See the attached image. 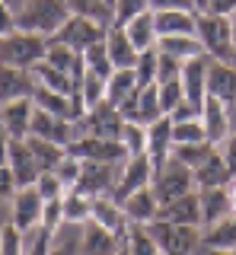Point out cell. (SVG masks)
<instances>
[{
    "label": "cell",
    "mask_w": 236,
    "mask_h": 255,
    "mask_svg": "<svg viewBox=\"0 0 236 255\" xmlns=\"http://www.w3.org/2000/svg\"><path fill=\"white\" fill-rule=\"evenodd\" d=\"M121 143H124V150H128V156L147 153V128L128 122V125H124V131H121Z\"/></svg>",
    "instance_id": "obj_45"
},
{
    "label": "cell",
    "mask_w": 236,
    "mask_h": 255,
    "mask_svg": "<svg viewBox=\"0 0 236 255\" xmlns=\"http://www.w3.org/2000/svg\"><path fill=\"white\" fill-rule=\"evenodd\" d=\"M118 255H131V252H128V246H121V252H118Z\"/></svg>",
    "instance_id": "obj_58"
},
{
    "label": "cell",
    "mask_w": 236,
    "mask_h": 255,
    "mask_svg": "<svg viewBox=\"0 0 236 255\" xmlns=\"http://www.w3.org/2000/svg\"><path fill=\"white\" fill-rule=\"evenodd\" d=\"M32 118H35V99L3 102V112H0V122H3V137L26 140L29 134H32Z\"/></svg>",
    "instance_id": "obj_15"
},
{
    "label": "cell",
    "mask_w": 236,
    "mask_h": 255,
    "mask_svg": "<svg viewBox=\"0 0 236 255\" xmlns=\"http://www.w3.org/2000/svg\"><path fill=\"white\" fill-rule=\"evenodd\" d=\"M233 255H236V249H233Z\"/></svg>",
    "instance_id": "obj_59"
},
{
    "label": "cell",
    "mask_w": 236,
    "mask_h": 255,
    "mask_svg": "<svg viewBox=\"0 0 236 255\" xmlns=\"http://www.w3.org/2000/svg\"><path fill=\"white\" fill-rule=\"evenodd\" d=\"M106 93H109V80L99 77L96 70L86 67V74H83V80H80V96H83L86 109H93V106H99V102H106Z\"/></svg>",
    "instance_id": "obj_38"
},
{
    "label": "cell",
    "mask_w": 236,
    "mask_h": 255,
    "mask_svg": "<svg viewBox=\"0 0 236 255\" xmlns=\"http://www.w3.org/2000/svg\"><path fill=\"white\" fill-rule=\"evenodd\" d=\"M220 153H224V159H227V166L233 169V175H236V131L227 137L224 143H220Z\"/></svg>",
    "instance_id": "obj_53"
},
{
    "label": "cell",
    "mask_w": 236,
    "mask_h": 255,
    "mask_svg": "<svg viewBox=\"0 0 236 255\" xmlns=\"http://www.w3.org/2000/svg\"><path fill=\"white\" fill-rule=\"evenodd\" d=\"M121 246H124V236H118L112 233V230H106V227H99V223H86V230H83V255H118L121 252Z\"/></svg>",
    "instance_id": "obj_25"
},
{
    "label": "cell",
    "mask_w": 236,
    "mask_h": 255,
    "mask_svg": "<svg viewBox=\"0 0 236 255\" xmlns=\"http://www.w3.org/2000/svg\"><path fill=\"white\" fill-rule=\"evenodd\" d=\"M118 169L121 163H96V159H83V172L77 179L74 188H80L83 195L99 198V195H112L115 182H118Z\"/></svg>",
    "instance_id": "obj_12"
},
{
    "label": "cell",
    "mask_w": 236,
    "mask_h": 255,
    "mask_svg": "<svg viewBox=\"0 0 236 255\" xmlns=\"http://www.w3.org/2000/svg\"><path fill=\"white\" fill-rule=\"evenodd\" d=\"M134 74H137V86H150L160 77V48H147L140 51V58L134 64Z\"/></svg>",
    "instance_id": "obj_40"
},
{
    "label": "cell",
    "mask_w": 236,
    "mask_h": 255,
    "mask_svg": "<svg viewBox=\"0 0 236 255\" xmlns=\"http://www.w3.org/2000/svg\"><path fill=\"white\" fill-rule=\"evenodd\" d=\"M204 13H217V16H233L236 13V0H208Z\"/></svg>",
    "instance_id": "obj_54"
},
{
    "label": "cell",
    "mask_w": 236,
    "mask_h": 255,
    "mask_svg": "<svg viewBox=\"0 0 236 255\" xmlns=\"http://www.w3.org/2000/svg\"><path fill=\"white\" fill-rule=\"evenodd\" d=\"M192 3H195V10H198V13L208 10V0H192Z\"/></svg>",
    "instance_id": "obj_56"
},
{
    "label": "cell",
    "mask_w": 236,
    "mask_h": 255,
    "mask_svg": "<svg viewBox=\"0 0 236 255\" xmlns=\"http://www.w3.org/2000/svg\"><path fill=\"white\" fill-rule=\"evenodd\" d=\"M64 223H67V217H64V198H51V201H45L42 227L48 230V233H58Z\"/></svg>",
    "instance_id": "obj_48"
},
{
    "label": "cell",
    "mask_w": 236,
    "mask_h": 255,
    "mask_svg": "<svg viewBox=\"0 0 236 255\" xmlns=\"http://www.w3.org/2000/svg\"><path fill=\"white\" fill-rule=\"evenodd\" d=\"M38 90V80L32 70L22 67H3L0 74V99L3 102H16V99H32Z\"/></svg>",
    "instance_id": "obj_20"
},
{
    "label": "cell",
    "mask_w": 236,
    "mask_h": 255,
    "mask_svg": "<svg viewBox=\"0 0 236 255\" xmlns=\"http://www.w3.org/2000/svg\"><path fill=\"white\" fill-rule=\"evenodd\" d=\"M26 140H29V147H32V153H35L38 169H42V172H58V166L64 163V156H67V147H64V143L35 137V134H29Z\"/></svg>",
    "instance_id": "obj_29"
},
{
    "label": "cell",
    "mask_w": 236,
    "mask_h": 255,
    "mask_svg": "<svg viewBox=\"0 0 236 255\" xmlns=\"http://www.w3.org/2000/svg\"><path fill=\"white\" fill-rule=\"evenodd\" d=\"M147 10H150V0H118L112 26H128L131 19H137V16L147 13Z\"/></svg>",
    "instance_id": "obj_46"
},
{
    "label": "cell",
    "mask_w": 236,
    "mask_h": 255,
    "mask_svg": "<svg viewBox=\"0 0 236 255\" xmlns=\"http://www.w3.org/2000/svg\"><path fill=\"white\" fill-rule=\"evenodd\" d=\"M35 188H38V195L45 198V201H51V198H64L67 195V185H64V179H61L58 172H42L35 179Z\"/></svg>",
    "instance_id": "obj_47"
},
{
    "label": "cell",
    "mask_w": 236,
    "mask_h": 255,
    "mask_svg": "<svg viewBox=\"0 0 236 255\" xmlns=\"http://www.w3.org/2000/svg\"><path fill=\"white\" fill-rule=\"evenodd\" d=\"M185 102V86H182V77L179 80H166L160 83V106H163V115H172L179 106Z\"/></svg>",
    "instance_id": "obj_43"
},
{
    "label": "cell",
    "mask_w": 236,
    "mask_h": 255,
    "mask_svg": "<svg viewBox=\"0 0 236 255\" xmlns=\"http://www.w3.org/2000/svg\"><path fill=\"white\" fill-rule=\"evenodd\" d=\"M124 115H121V109L112 106V102H99V106H93V109H86V115L77 122V131H80V137L83 134H90V137H109V140H121V131H124Z\"/></svg>",
    "instance_id": "obj_6"
},
{
    "label": "cell",
    "mask_w": 236,
    "mask_h": 255,
    "mask_svg": "<svg viewBox=\"0 0 236 255\" xmlns=\"http://www.w3.org/2000/svg\"><path fill=\"white\" fill-rule=\"evenodd\" d=\"M156 48L166 51V54H172V58H179V61H188V58L204 54V45H201L198 35H166V38L156 42Z\"/></svg>",
    "instance_id": "obj_32"
},
{
    "label": "cell",
    "mask_w": 236,
    "mask_h": 255,
    "mask_svg": "<svg viewBox=\"0 0 236 255\" xmlns=\"http://www.w3.org/2000/svg\"><path fill=\"white\" fill-rule=\"evenodd\" d=\"M208 67H211L208 54L188 58L182 64V86H185V99L192 106H204V99H208Z\"/></svg>",
    "instance_id": "obj_17"
},
{
    "label": "cell",
    "mask_w": 236,
    "mask_h": 255,
    "mask_svg": "<svg viewBox=\"0 0 236 255\" xmlns=\"http://www.w3.org/2000/svg\"><path fill=\"white\" fill-rule=\"evenodd\" d=\"M83 233L80 223H64L51 239V255H83Z\"/></svg>",
    "instance_id": "obj_37"
},
{
    "label": "cell",
    "mask_w": 236,
    "mask_h": 255,
    "mask_svg": "<svg viewBox=\"0 0 236 255\" xmlns=\"http://www.w3.org/2000/svg\"><path fill=\"white\" fill-rule=\"evenodd\" d=\"M153 185V163L147 153H137V156H128L121 163V169H118V182L112 188V198L118 204L124 201V198H131L134 191Z\"/></svg>",
    "instance_id": "obj_7"
},
{
    "label": "cell",
    "mask_w": 236,
    "mask_h": 255,
    "mask_svg": "<svg viewBox=\"0 0 236 255\" xmlns=\"http://www.w3.org/2000/svg\"><path fill=\"white\" fill-rule=\"evenodd\" d=\"M147 230L153 233V239L160 243V249L166 255H195V249L201 246V227H185V223H169L156 217L153 223H147Z\"/></svg>",
    "instance_id": "obj_4"
},
{
    "label": "cell",
    "mask_w": 236,
    "mask_h": 255,
    "mask_svg": "<svg viewBox=\"0 0 236 255\" xmlns=\"http://www.w3.org/2000/svg\"><path fill=\"white\" fill-rule=\"evenodd\" d=\"M67 6H70V13L90 16V19H99V22H106V26H112V19H115V10L106 0H67Z\"/></svg>",
    "instance_id": "obj_39"
},
{
    "label": "cell",
    "mask_w": 236,
    "mask_h": 255,
    "mask_svg": "<svg viewBox=\"0 0 236 255\" xmlns=\"http://www.w3.org/2000/svg\"><path fill=\"white\" fill-rule=\"evenodd\" d=\"M217 153V143L211 140H198V143H176L172 147V159H179V163H185L188 169H198L201 163H208L211 156Z\"/></svg>",
    "instance_id": "obj_33"
},
{
    "label": "cell",
    "mask_w": 236,
    "mask_h": 255,
    "mask_svg": "<svg viewBox=\"0 0 236 255\" xmlns=\"http://www.w3.org/2000/svg\"><path fill=\"white\" fill-rule=\"evenodd\" d=\"M153 191H156V198H160V204H169V201H176V198L188 195V191H198V185H195V169H188L185 163H179V159L169 156L166 163L153 172Z\"/></svg>",
    "instance_id": "obj_5"
},
{
    "label": "cell",
    "mask_w": 236,
    "mask_h": 255,
    "mask_svg": "<svg viewBox=\"0 0 236 255\" xmlns=\"http://www.w3.org/2000/svg\"><path fill=\"white\" fill-rule=\"evenodd\" d=\"M64 217L67 223H90L93 217V198L90 195H83L80 188H67V195H64Z\"/></svg>",
    "instance_id": "obj_36"
},
{
    "label": "cell",
    "mask_w": 236,
    "mask_h": 255,
    "mask_svg": "<svg viewBox=\"0 0 236 255\" xmlns=\"http://www.w3.org/2000/svg\"><path fill=\"white\" fill-rule=\"evenodd\" d=\"M70 16L74 13H70L67 0H26L22 10L16 13V29L54 38Z\"/></svg>",
    "instance_id": "obj_1"
},
{
    "label": "cell",
    "mask_w": 236,
    "mask_h": 255,
    "mask_svg": "<svg viewBox=\"0 0 236 255\" xmlns=\"http://www.w3.org/2000/svg\"><path fill=\"white\" fill-rule=\"evenodd\" d=\"M182 64L179 58H172V54L160 51V77H156V83H166V80H179L182 77Z\"/></svg>",
    "instance_id": "obj_49"
},
{
    "label": "cell",
    "mask_w": 236,
    "mask_h": 255,
    "mask_svg": "<svg viewBox=\"0 0 236 255\" xmlns=\"http://www.w3.org/2000/svg\"><path fill=\"white\" fill-rule=\"evenodd\" d=\"M172 122H192V118H201V106H192V102H182V106H179L176 112H172Z\"/></svg>",
    "instance_id": "obj_51"
},
{
    "label": "cell",
    "mask_w": 236,
    "mask_h": 255,
    "mask_svg": "<svg viewBox=\"0 0 236 255\" xmlns=\"http://www.w3.org/2000/svg\"><path fill=\"white\" fill-rule=\"evenodd\" d=\"M172 140H176V143H198V140H208L204 122H201V118H192V122H172Z\"/></svg>",
    "instance_id": "obj_42"
},
{
    "label": "cell",
    "mask_w": 236,
    "mask_h": 255,
    "mask_svg": "<svg viewBox=\"0 0 236 255\" xmlns=\"http://www.w3.org/2000/svg\"><path fill=\"white\" fill-rule=\"evenodd\" d=\"M150 10H195L192 0H150Z\"/></svg>",
    "instance_id": "obj_52"
},
{
    "label": "cell",
    "mask_w": 236,
    "mask_h": 255,
    "mask_svg": "<svg viewBox=\"0 0 236 255\" xmlns=\"http://www.w3.org/2000/svg\"><path fill=\"white\" fill-rule=\"evenodd\" d=\"M124 246H128L131 255H166L144 223H131V227H128V236H124Z\"/></svg>",
    "instance_id": "obj_34"
},
{
    "label": "cell",
    "mask_w": 236,
    "mask_h": 255,
    "mask_svg": "<svg viewBox=\"0 0 236 255\" xmlns=\"http://www.w3.org/2000/svg\"><path fill=\"white\" fill-rule=\"evenodd\" d=\"M106 35H109V26L106 22H99V19H90V16H70V19L61 26V32L54 38L58 42H64L70 45L74 51H86V48H93V45H99V42H106Z\"/></svg>",
    "instance_id": "obj_8"
},
{
    "label": "cell",
    "mask_w": 236,
    "mask_h": 255,
    "mask_svg": "<svg viewBox=\"0 0 236 255\" xmlns=\"http://www.w3.org/2000/svg\"><path fill=\"white\" fill-rule=\"evenodd\" d=\"M172 147H176V140H172V118L169 115H163L153 125H147V156L153 163V172L172 156Z\"/></svg>",
    "instance_id": "obj_18"
},
{
    "label": "cell",
    "mask_w": 236,
    "mask_h": 255,
    "mask_svg": "<svg viewBox=\"0 0 236 255\" xmlns=\"http://www.w3.org/2000/svg\"><path fill=\"white\" fill-rule=\"evenodd\" d=\"M13 207H10V223L13 227H19L22 233H29V230L42 227V214H45V198L38 195L35 185H26L19 188L16 195L10 198Z\"/></svg>",
    "instance_id": "obj_11"
},
{
    "label": "cell",
    "mask_w": 236,
    "mask_h": 255,
    "mask_svg": "<svg viewBox=\"0 0 236 255\" xmlns=\"http://www.w3.org/2000/svg\"><path fill=\"white\" fill-rule=\"evenodd\" d=\"M233 106H227V102H220L217 96H208L204 99V106H201V122H204V131H208V140L211 143H224L227 137L233 134V122H236V115H233Z\"/></svg>",
    "instance_id": "obj_13"
},
{
    "label": "cell",
    "mask_w": 236,
    "mask_h": 255,
    "mask_svg": "<svg viewBox=\"0 0 236 255\" xmlns=\"http://www.w3.org/2000/svg\"><path fill=\"white\" fill-rule=\"evenodd\" d=\"M3 156H6L3 163L10 166V172H13V179H16L19 188L35 185V179L42 175V169H38V163H35V153H32V147H29V140L3 137Z\"/></svg>",
    "instance_id": "obj_10"
},
{
    "label": "cell",
    "mask_w": 236,
    "mask_h": 255,
    "mask_svg": "<svg viewBox=\"0 0 236 255\" xmlns=\"http://www.w3.org/2000/svg\"><path fill=\"white\" fill-rule=\"evenodd\" d=\"M45 54H48V38L35 35V32L16 29L10 35H3V42H0V61H3V67L32 70L35 64L45 61Z\"/></svg>",
    "instance_id": "obj_3"
},
{
    "label": "cell",
    "mask_w": 236,
    "mask_h": 255,
    "mask_svg": "<svg viewBox=\"0 0 236 255\" xmlns=\"http://www.w3.org/2000/svg\"><path fill=\"white\" fill-rule=\"evenodd\" d=\"M156 35H198V10H153Z\"/></svg>",
    "instance_id": "obj_21"
},
{
    "label": "cell",
    "mask_w": 236,
    "mask_h": 255,
    "mask_svg": "<svg viewBox=\"0 0 236 255\" xmlns=\"http://www.w3.org/2000/svg\"><path fill=\"white\" fill-rule=\"evenodd\" d=\"M16 191H19V185H16V179H13L10 166L3 163V169H0V198H3V204H6V198H13Z\"/></svg>",
    "instance_id": "obj_50"
},
{
    "label": "cell",
    "mask_w": 236,
    "mask_h": 255,
    "mask_svg": "<svg viewBox=\"0 0 236 255\" xmlns=\"http://www.w3.org/2000/svg\"><path fill=\"white\" fill-rule=\"evenodd\" d=\"M32 134L35 137H45V140H54V143H64V147H70V143L80 137L77 122L58 118V115H51V112L38 109V106H35V118H32Z\"/></svg>",
    "instance_id": "obj_16"
},
{
    "label": "cell",
    "mask_w": 236,
    "mask_h": 255,
    "mask_svg": "<svg viewBox=\"0 0 236 255\" xmlns=\"http://www.w3.org/2000/svg\"><path fill=\"white\" fill-rule=\"evenodd\" d=\"M160 220L169 223H185V227H204L201 217V191H188V195L176 198V201L160 207Z\"/></svg>",
    "instance_id": "obj_19"
},
{
    "label": "cell",
    "mask_w": 236,
    "mask_h": 255,
    "mask_svg": "<svg viewBox=\"0 0 236 255\" xmlns=\"http://www.w3.org/2000/svg\"><path fill=\"white\" fill-rule=\"evenodd\" d=\"M0 255H26V233L13 223H3L0 233Z\"/></svg>",
    "instance_id": "obj_44"
},
{
    "label": "cell",
    "mask_w": 236,
    "mask_h": 255,
    "mask_svg": "<svg viewBox=\"0 0 236 255\" xmlns=\"http://www.w3.org/2000/svg\"><path fill=\"white\" fill-rule=\"evenodd\" d=\"M208 96H217L220 102L236 109V64L211 61L208 67Z\"/></svg>",
    "instance_id": "obj_23"
},
{
    "label": "cell",
    "mask_w": 236,
    "mask_h": 255,
    "mask_svg": "<svg viewBox=\"0 0 236 255\" xmlns=\"http://www.w3.org/2000/svg\"><path fill=\"white\" fill-rule=\"evenodd\" d=\"M233 179L236 175H233L230 166H227V159H224L220 150L208 159V163H201L198 169H195V185H198V191H204V188H230Z\"/></svg>",
    "instance_id": "obj_26"
},
{
    "label": "cell",
    "mask_w": 236,
    "mask_h": 255,
    "mask_svg": "<svg viewBox=\"0 0 236 255\" xmlns=\"http://www.w3.org/2000/svg\"><path fill=\"white\" fill-rule=\"evenodd\" d=\"M230 19H233V42H236V13L230 16Z\"/></svg>",
    "instance_id": "obj_57"
},
{
    "label": "cell",
    "mask_w": 236,
    "mask_h": 255,
    "mask_svg": "<svg viewBox=\"0 0 236 255\" xmlns=\"http://www.w3.org/2000/svg\"><path fill=\"white\" fill-rule=\"evenodd\" d=\"M198 38L211 61L236 64V42H233V19L217 13H198Z\"/></svg>",
    "instance_id": "obj_2"
},
{
    "label": "cell",
    "mask_w": 236,
    "mask_h": 255,
    "mask_svg": "<svg viewBox=\"0 0 236 255\" xmlns=\"http://www.w3.org/2000/svg\"><path fill=\"white\" fill-rule=\"evenodd\" d=\"M233 214V201H230V188H204L201 191V217H204V230L214 223L227 220Z\"/></svg>",
    "instance_id": "obj_28"
},
{
    "label": "cell",
    "mask_w": 236,
    "mask_h": 255,
    "mask_svg": "<svg viewBox=\"0 0 236 255\" xmlns=\"http://www.w3.org/2000/svg\"><path fill=\"white\" fill-rule=\"evenodd\" d=\"M124 32L131 35V42H134L137 51L156 48V42H160V35H156V19H153V10H147V13H140L137 19H131L128 26H124Z\"/></svg>",
    "instance_id": "obj_30"
},
{
    "label": "cell",
    "mask_w": 236,
    "mask_h": 255,
    "mask_svg": "<svg viewBox=\"0 0 236 255\" xmlns=\"http://www.w3.org/2000/svg\"><path fill=\"white\" fill-rule=\"evenodd\" d=\"M230 201H233V214H236V179L230 182Z\"/></svg>",
    "instance_id": "obj_55"
},
{
    "label": "cell",
    "mask_w": 236,
    "mask_h": 255,
    "mask_svg": "<svg viewBox=\"0 0 236 255\" xmlns=\"http://www.w3.org/2000/svg\"><path fill=\"white\" fill-rule=\"evenodd\" d=\"M106 48H109V58H112L115 70L118 67H134L140 51L134 48L131 35L124 32V26H109V35H106Z\"/></svg>",
    "instance_id": "obj_27"
},
{
    "label": "cell",
    "mask_w": 236,
    "mask_h": 255,
    "mask_svg": "<svg viewBox=\"0 0 236 255\" xmlns=\"http://www.w3.org/2000/svg\"><path fill=\"white\" fill-rule=\"evenodd\" d=\"M121 115L124 122H134V125H153L156 118H163V106H160V83H150V86H137L128 99L121 102Z\"/></svg>",
    "instance_id": "obj_9"
},
{
    "label": "cell",
    "mask_w": 236,
    "mask_h": 255,
    "mask_svg": "<svg viewBox=\"0 0 236 255\" xmlns=\"http://www.w3.org/2000/svg\"><path fill=\"white\" fill-rule=\"evenodd\" d=\"M83 61H86V67H90V70H96V74H99V77H106V80L115 74V64H112V58H109L106 42L86 48V51H83Z\"/></svg>",
    "instance_id": "obj_41"
},
{
    "label": "cell",
    "mask_w": 236,
    "mask_h": 255,
    "mask_svg": "<svg viewBox=\"0 0 236 255\" xmlns=\"http://www.w3.org/2000/svg\"><path fill=\"white\" fill-rule=\"evenodd\" d=\"M67 150H70L74 156H80V159H96V163H124V159H128V150H124L121 140L90 137V134L77 137Z\"/></svg>",
    "instance_id": "obj_14"
},
{
    "label": "cell",
    "mask_w": 236,
    "mask_h": 255,
    "mask_svg": "<svg viewBox=\"0 0 236 255\" xmlns=\"http://www.w3.org/2000/svg\"><path fill=\"white\" fill-rule=\"evenodd\" d=\"M201 246L204 249H227V252H233L236 249V214H230L227 220L214 223V227H208V233L201 236Z\"/></svg>",
    "instance_id": "obj_31"
},
{
    "label": "cell",
    "mask_w": 236,
    "mask_h": 255,
    "mask_svg": "<svg viewBox=\"0 0 236 255\" xmlns=\"http://www.w3.org/2000/svg\"><path fill=\"white\" fill-rule=\"evenodd\" d=\"M90 220L99 223V227H106V230H112V233H118V236H128V227H131L124 207L118 204L112 195L93 198V217H90Z\"/></svg>",
    "instance_id": "obj_22"
},
{
    "label": "cell",
    "mask_w": 236,
    "mask_h": 255,
    "mask_svg": "<svg viewBox=\"0 0 236 255\" xmlns=\"http://www.w3.org/2000/svg\"><path fill=\"white\" fill-rule=\"evenodd\" d=\"M121 207H124V214H128V220L131 223H153L156 217H160V198H156V191H153V185H147V188H140V191H134L131 198H124L121 201Z\"/></svg>",
    "instance_id": "obj_24"
},
{
    "label": "cell",
    "mask_w": 236,
    "mask_h": 255,
    "mask_svg": "<svg viewBox=\"0 0 236 255\" xmlns=\"http://www.w3.org/2000/svg\"><path fill=\"white\" fill-rule=\"evenodd\" d=\"M134 90H137V74H134V67H118L115 74L109 77V93H106V99L112 102V106H121V102L128 99Z\"/></svg>",
    "instance_id": "obj_35"
}]
</instances>
